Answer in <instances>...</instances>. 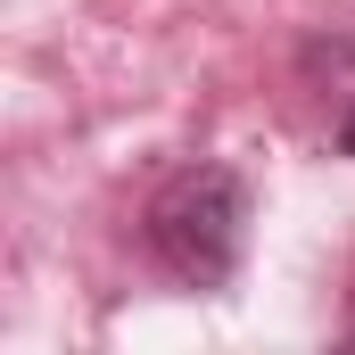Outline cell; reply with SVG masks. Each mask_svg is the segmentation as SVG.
<instances>
[{
  "instance_id": "7a4b0ae2",
  "label": "cell",
  "mask_w": 355,
  "mask_h": 355,
  "mask_svg": "<svg viewBox=\"0 0 355 355\" xmlns=\"http://www.w3.org/2000/svg\"><path fill=\"white\" fill-rule=\"evenodd\" d=\"M331 157H355V91H347V107H339V124H331Z\"/></svg>"
},
{
  "instance_id": "6da1fadb",
  "label": "cell",
  "mask_w": 355,
  "mask_h": 355,
  "mask_svg": "<svg viewBox=\"0 0 355 355\" xmlns=\"http://www.w3.org/2000/svg\"><path fill=\"white\" fill-rule=\"evenodd\" d=\"M141 240L166 281L182 289H223L248 257V182L232 166H182L149 190L141 207Z\"/></svg>"
},
{
  "instance_id": "3957f363",
  "label": "cell",
  "mask_w": 355,
  "mask_h": 355,
  "mask_svg": "<svg viewBox=\"0 0 355 355\" xmlns=\"http://www.w3.org/2000/svg\"><path fill=\"white\" fill-rule=\"evenodd\" d=\"M347 339H355V331H347Z\"/></svg>"
}]
</instances>
